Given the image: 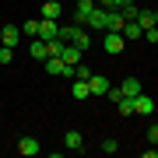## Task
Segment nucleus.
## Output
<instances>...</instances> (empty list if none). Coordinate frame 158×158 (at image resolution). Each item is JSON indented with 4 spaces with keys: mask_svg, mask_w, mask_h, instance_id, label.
<instances>
[{
    "mask_svg": "<svg viewBox=\"0 0 158 158\" xmlns=\"http://www.w3.org/2000/svg\"><path fill=\"white\" fill-rule=\"evenodd\" d=\"M60 39H63V42L81 46L85 53H88V46H91V35L85 32V25H77V21H74V25H67V28H60Z\"/></svg>",
    "mask_w": 158,
    "mask_h": 158,
    "instance_id": "f257e3e1",
    "label": "nucleus"
},
{
    "mask_svg": "<svg viewBox=\"0 0 158 158\" xmlns=\"http://www.w3.org/2000/svg\"><path fill=\"white\" fill-rule=\"evenodd\" d=\"M109 11H113V7H98V4H95V11L88 14L85 25H88V28H95V32H106V28H109Z\"/></svg>",
    "mask_w": 158,
    "mask_h": 158,
    "instance_id": "f03ea898",
    "label": "nucleus"
},
{
    "mask_svg": "<svg viewBox=\"0 0 158 158\" xmlns=\"http://www.w3.org/2000/svg\"><path fill=\"white\" fill-rule=\"evenodd\" d=\"M102 49L109 53V56H119V53L127 49V39L119 32H106V39H102Z\"/></svg>",
    "mask_w": 158,
    "mask_h": 158,
    "instance_id": "7ed1b4c3",
    "label": "nucleus"
},
{
    "mask_svg": "<svg viewBox=\"0 0 158 158\" xmlns=\"http://www.w3.org/2000/svg\"><path fill=\"white\" fill-rule=\"evenodd\" d=\"M39 39H60V21L56 18H39Z\"/></svg>",
    "mask_w": 158,
    "mask_h": 158,
    "instance_id": "20e7f679",
    "label": "nucleus"
},
{
    "mask_svg": "<svg viewBox=\"0 0 158 158\" xmlns=\"http://www.w3.org/2000/svg\"><path fill=\"white\" fill-rule=\"evenodd\" d=\"M18 155H25V158H35V155H42V144H39V137H21V141H18Z\"/></svg>",
    "mask_w": 158,
    "mask_h": 158,
    "instance_id": "39448f33",
    "label": "nucleus"
},
{
    "mask_svg": "<svg viewBox=\"0 0 158 158\" xmlns=\"http://www.w3.org/2000/svg\"><path fill=\"white\" fill-rule=\"evenodd\" d=\"M134 116H155V102L148 98L144 91H141V95H134Z\"/></svg>",
    "mask_w": 158,
    "mask_h": 158,
    "instance_id": "423d86ee",
    "label": "nucleus"
},
{
    "mask_svg": "<svg viewBox=\"0 0 158 158\" xmlns=\"http://www.w3.org/2000/svg\"><path fill=\"white\" fill-rule=\"evenodd\" d=\"M63 148L67 151H85V134L81 130H67L63 134Z\"/></svg>",
    "mask_w": 158,
    "mask_h": 158,
    "instance_id": "0eeeda50",
    "label": "nucleus"
},
{
    "mask_svg": "<svg viewBox=\"0 0 158 158\" xmlns=\"http://www.w3.org/2000/svg\"><path fill=\"white\" fill-rule=\"evenodd\" d=\"M63 63H81L85 60V49H81V46H74V42H63Z\"/></svg>",
    "mask_w": 158,
    "mask_h": 158,
    "instance_id": "6e6552de",
    "label": "nucleus"
},
{
    "mask_svg": "<svg viewBox=\"0 0 158 158\" xmlns=\"http://www.w3.org/2000/svg\"><path fill=\"white\" fill-rule=\"evenodd\" d=\"M0 42L4 46H18L21 42V28H18V25H4V28H0Z\"/></svg>",
    "mask_w": 158,
    "mask_h": 158,
    "instance_id": "1a4fd4ad",
    "label": "nucleus"
},
{
    "mask_svg": "<svg viewBox=\"0 0 158 158\" xmlns=\"http://www.w3.org/2000/svg\"><path fill=\"white\" fill-rule=\"evenodd\" d=\"M88 88H91V95H106L113 85H109V77H102V74H91V77H88Z\"/></svg>",
    "mask_w": 158,
    "mask_h": 158,
    "instance_id": "9d476101",
    "label": "nucleus"
},
{
    "mask_svg": "<svg viewBox=\"0 0 158 158\" xmlns=\"http://www.w3.org/2000/svg\"><path fill=\"white\" fill-rule=\"evenodd\" d=\"M42 67H46V74H53V77H63V67H67V63H63V56H46Z\"/></svg>",
    "mask_w": 158,
    "mask_h": 158,
    "instance_id": "9b49d317",
    "label": "nucleus"
},
{
    "mask_svg": "<svg viewBox=\"0 0 158 158\" xmlns=\"http://www.w3.org/2000/svg\"><path fill=\"white\" fill-rule=\"evenodd\" d=\"M91 11H95V0H77V11H74V21H77V25H85Z\"/></svg>",
    "mask_w": 158,
    "mask_h": 158,
    "instance_id": "f8f14e48",
    "label": "nucleus"
},
{
    "mask_svg": "<svg viewBox=\"0 0 158 158\" xmlns=\"http://www.w3.org/2000/svg\"><path fill=\"white\" fill-rule=\"evenodd\" d=\"M119 95H127V98L141 95V77H127L123 85H119Z\"/></svg>",
    "mask_w": 158,
    "mask_h": 158,
    "instance_id": "ddd939ff",
    "label": "nucleus"
},
{
    "mask_svg": "<svg viewBox=\"0 0 158 158\" xmlns=\"http://www.w3.org/2000/svg\"><path fill=\"white\" fill-rule=\"evenodd\" d=\"M28 53H32V60H46V56H49V53H46V39H32L28 42Z\"/></svg>",
    "mask_w": 158,
    "mask_h": 158,
    "instance_id": "4468645a",
    "label": "nucleus"
},
{
    "mask_svg": "<svg viewBox=\"0 0 158 158\" xmlns=\"http://www.w3.org/2000/svg\"><path fill=\"white\" fill-rule=\"evenodd\" d=\"M119 35H123V39L130 42V39H141V35H144V28H141L137 21H127V25H123V32H119Z\"/></svg>",
    "mask_w": 158,
    "mask_h": 158,
    "instance_id": "2eb2a0df",
    "label": "nucleus"
},
{
    "mask_svg": "<svg viewBox=\"0 0 158 158\" xmlns=\"http://www.w3.org/2000/svg\"><path fill=\"white\" fill-rule=\"evenodd\" d=\"M70 95L77 98V102H85L91 95V88H88V81H74V88H70Z\"/></svg>",
    "mask_w": 158,
    "mask_h": 158,
    "instance_id": "dca6fc26",
    "label": "nucleus"
},
{
    "mask_svg": "<svg viewBox=\"0 0 158 158\" xmlns=\"http://www.w3.org/2000/svg\"><path fill=\"white\" fill-rule=\"evenodd\" d=\"M60 11H63L60 0H46V4H42V18H56V21H60Z\"/></svg>",
    "mask_w": 158,
    "mask_h": 158,
    "instance_id": "f3484780",
    "label": "nucleus"
},
{
    "mask_svg": "<svg viewBox=\"0 0 158 158\" xmlns=\"http://www.w3.org/2000/svg\"><path fill=\"white\" fill-rule=\"evenodd\" d=\"M123 25H127L123 14H119V11H109V28L106 32H123Z\"/></svg>",
    "mask_w": 158,
    "mask_h": 158,
    "instance_id": "a211bd4d",
    "label": "nucleus"
},
{
    "mask_svg": "<svg viewBox=\"0 0 158 158\" xmlns=\"http://www.w3.org/2000/svg\"><path fill=\"white\" fill-rule=\"evenodd\" d=\"M21 35H28V39H39V18H28V21L21 25Z\"/></svg>",
    "mask_w": 158,
    "mask_h": 158,
    "instance_id": "6ab92c4d",
    "label": "nucleus"
},
{
    "mask_svg": "<svg viewBox=\"0 0 158 158\" xmlns=\"http://www.w3.org/2000/svg\"><path fill=\"white\" fill-rule=\"evenodd\" d=\"M119 14H123L127 21H137V14H141V4H137V0H134V4H127V7H119Z\"/></svg>",
    "mask_w": 158,
    "mask_h": 158,
    "instance_id": "aec40b11",
    "label": "nucleus"
},
{
    "mask_svg": "<svg viewBox=\"0 0 158 158\" xmlns=\"http://www.w3.org/2000/svg\"><path fill=\"white\" fill-rule=\"evenodd\" d=\"M116 109H119V116H134V98L119 95V102H116Z\"/></svg>",
    "mask_w": 158,
    "mask_h": 158,
    "instance_id": "412c9836",
    "label": "nucleus"
},
{
    "mask_svg": "<svg viewBox=\"0 0 158 158\" xmlns=\"http://www.w3.org/2000/svg\"><path fill=\"white\" fill-rule=\"evenodd\" d=\"M14 60V46H0V63H11Z\"/></svg>",
    "mask_w": 158,
    "mask_h": 158,
    "instance_id": "4be33fe9",
    "label": "nucleus"
},
{
    "mask_svg": "<svg viewBox=\"0 0 158 158\" xmlns=\"http://www.w3.org/2000/svg\"><path fill=\"white\" fill-rule=\"evenodd\" d=\"M144 42H158V25H151V28H144V35H141Z\"/></svg>",
    "mask_w": 158,
    "mask_h": 158,
    "instance_id": "5701e85b",
    "label": "nucleus"
},
{
    "mask_svg": "<svg viewBox=\"0 0 158 158\" xmlns=\"http://www.w3.org/2000/svg\"><path fill=\"white\" fill-rule=\"evenodd\" d=\"M102 151H106V155H116V151H119V144L109 137V141H102Z\"/></svg>",
    "mask_w": 158,
    "mask_h": 158,
    "instance_id": "b1692460",
    "label": "nucleus"
},
{
    "mask_svg": "<svg viewBox=\"0 0 158 158\" xmlns=\"http://www.w3.org/2000/svg\"><path fill=\"white\" fill-rule=\"evenodd\" d=\"M148 141H151V144H158V119L148 127Z\"/></svg>",
    "mask_w": 158,
    "mask_h": 158,
    "instance_id": "393cba45",
    "label": "nucleus"
},
{
    "mask_svg": "<svg viewBox=\"0 0 158 158\" xmlns=\"http://www.w3.org/2000/svg\"><path fill=\"white\" fill-rule=\"evenodd\" d=\"M127 4H134V0H113L109 7H113V11H119V7H127Z\"/></svg>",
    "mask_w": 158,
    "mask_h": 158,
    "instance_id": "a878e982",
    "label": "nucleus"
},
{
    "mask_svg": "<svg viewBox=\"0 0 158 158\" xmlns=\"http://www.w3.org/2000/svg\"><path fill=\"white\" fill-rule=\"evenodd\" d=\"M155 25H158V7H155Z\"/></svg>",
    "mask_w": 158,
    "mask_h": 158,
    "instance_id": "bb28decb",
    "label": "nucleus"
},
{
    "mask_svg": "<svg viewBox=\"0 0 158 158\" xmlns=\"http://www.w3.org/2000/svg\"><path fill=\"white\" fill-rule=\"evenodd\" d=\"M137 4H151V0H137Z\"/></svg>",
    "mask_w": 158,
    "mask_h": 158,
    "instance_id": "cd10ccee",
    "label": "nucleus"
}]
</instances>
